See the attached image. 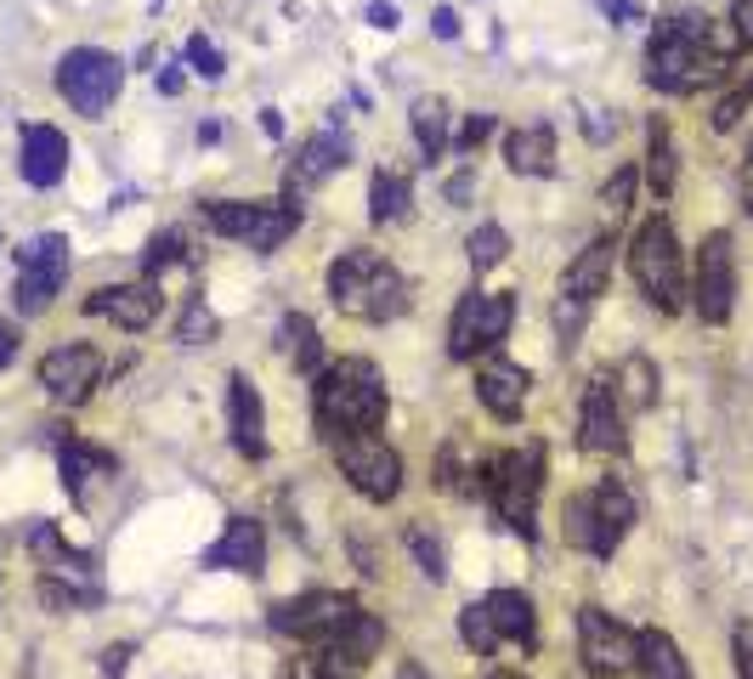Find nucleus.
Returning a JSON list of instances; mask_svg holds the SVG:
<instances>
[{
  "label": "nucleus",
  "mask_w": 753,
  "mask_h": 679,
  "mask_svg": "<svg viewBox=\"0 0 753 679\" xmlns=\"http://www.w3.org/2000/svg\"><path fill=\"white\" fill-rule=\"evenodd\" d=\"M119 85H125V68H119V57L103 51V46H74L69 57L57 62V91H62V102H69L74 114H85V119H103V114L114 108Z\"/></svg>",
  "instance_id": "423d86ee"
},
{
  "label": "nucleus",
  "mask_w": 753,
  "mask_h": 679,
  "mask_svg": "<svg viewBox=\"0 0 753 679\" xmlns=\"http://www.w3.org/2000/svg\"><path fill=\"white\" fill-rule=\"evenodd\" d=\"M335 464H340V475L363 493L369 504H391L403 493V453L391 448L385 436H374V430H357V436H340L335 441Z\"/></svg>",
  "instance_id": "0eeeda50"
},
{
  "label": "nucleus",
  "mask_w": 753,
  "mask_h": 679,
  "mask_svg": "<svg viewBox=\"0 0 753 679\" xmlns=\"http://www.w3.org/2000/svg\"><path fill=\"white\" fill-rule=\"evenodd\" d=\"M312 419L317 436H357V430H380L385 419V373L369 357H346L335 368L312 373Z\"/></svg>",
  "instance_id": "f03ea898"
},
{
  "label": "nucleus",
  "mask_w": 753,
  "mask_h": 679,
  "mask_svg": "<svg viewBox=\"0 0 753 679\" xmlns=\"http://www.w3.org/2000/svg\"><path fill=\"white\" fill-rule=\"evenodd\" d=\"M487 136H494V114H471V119L460 125V136H453V153H460V159H471V153L487 142Z\"/></svg>",
  "instance_id": "49530a36"
},
{
  "label": "nucleus",
  "mask_w": 753,
  "mask_h": 679,
  "mask_svg": "<svg viewBox=\"0 0 753 679\" xmlns=\"http://www.w3.org/2000/svg\"><path fill=\"white\" fill-rule=\"evenodd\" d=\"M617 402H624L629 414H646V407L658 402V362L624 357V368H617Z\"/></svg>",
  "instance_id": "f704fd0d"
},
{
  "label": "nucleus",
  "mask_w": 753,
  "mask_h": 679,
  "mask_svg": "<svg viewBox=\"0 0 753 679\" xmlns=\"http://www.w3.org/2000/svg\"><path fill=\"white\" fill-rule=\"evenodd\" d=\"M476 475H482V459H465V441H442L437 448V464H431V482L442 493H482L476 487Z\"/></svg>",
  "instance_id": "2f4dec72"
},
{
  "label": "nucleus",
  "mask_w": 753,
  "mask_h": 679,
  "mask_svg": "<svg viewBox=\"0 0 753 679\" xmlns=\"http://www.w3.org/2000/svg\"><path fill=\"white\" fill-rule=\"evenodd\" d=\"M635 187H640V170H635V164H617V176L606 182L601 204H606L612 216H629V198H635Z\"/></svg>",
  "instance_id": "37998d69"
},
{
  "label": "nucleus",
  "mask_w": 753,
  "mask_h": 679,
  "mask_svg": "<svg viewBox=\"0 0 753 679\" xmlns=\"http://www.w3.org/2000/svg\"><path fill=\"white\" fill-rule=\"evenodd\" d=\"M731 28L742 34V46H753V0H737L731 7Z\"/></svg>",
  "instance_id": "3c124183"
},
{
  "label": "nucleus",
  "mask_w": 753,
  "mask_h": 679,
  "mask_svg": "<svg viewBox=\"0 0 753 679\" xmlns=\"http://www.w3.org/2000/svg\"><path fill=\"white\" fill-rule=\"evenodd\" d=\"M583 323H589V300H572V295L555 300V340H561V346H572L583 334Z\"/></svg>",
  "instance_id": "79ce46f5"
},
{
  "label": "nucleus",
  "mask_w": 753,
  "mask_h": 679,
  "mask_svg": "<svg viewBox=\"0 0 753 679\" xmlns=\"http://www.w3.org/2000/svg\"><path fill=\"white\" fill-rule=\"evenodd\" d=\"M408 125H414V142H419L425 159H437V153L453 148V136H448V102H442V96H414Z\"/></svg>",
  "instance_id": "c756f323"
},
{
  "label": "nucleus",
  "mask_w": 753,
  "mask_h": 679,
  "mask_svg": "<svg viewBox=\"0 0 753 679\" xmlns=\"http://www.w3.org/2000/svg\"><path fill=\"white\" fill-rule=\"evenodd\" d=\"M583 136H589V142H612V136H617V114H606V108H583Z\"/></svg>",
  "instance_id": "de8ad7c7"
},
{
  "label": "nucleus",
  "mask_w": 753,
  "mask_h": 679,
  "mask_svg": "<svg viewBox=\"0 0 753 679\" xmlns=\"http://www.w3.org/2000/svg\"><path fill=\"white\" fill-rule=\"evenodd\" d=\"M216 312H210V306L205 300H187V312H182V323H176V340H182V346H205V340H216Z\"/></svg>",
  "instance_id": "ea45409f"
},
{
  "label": "nucleus",
  "mask_w": 753,
  "mask_h": 679,
  "mask_svg": "<svg viewBox=\"0 0 753 679\" xmlns=\"http://www.w3.org/2000/svg\"><path fill=\"white\" fill-rule=\"evenodd\" d=\"M515 323V300L510 295H487L471 289L460 306H453V323H448V357L453 362H471L482 352H499V340Z\"/></svg>",
  "instance_id": "6e6552de"
},
{
  "label": "nucleus",
  "mask_w": 753,
  "mask_h": 679,
  "mask_svg": "<svg viewBox=\"0 0 753 679\" xmlns=\"http://www.w3.org/2000/svg\"><path fill=\"white\" fill-rule=\"evenodd\" d=\"M187 80H182V68H165V74H159V91H165V96H176Z\"/></svg>",
  "instance_id": "052dcab7"
},
{
  "label": "nucleus",
  "mask_w": 753,
  "mask_h": 679,
  "mask_svg": "<svg viewBox=\"0 0 753 679\" xmlns=\"http://www.w3.org/2000/svg\"><path fill=\"white\" fill-rule=\"evenodd\" d=\"M329 300L357 323H391L408 312V278L380 250L357 244L329 266Z\"/></svg>",
  "instance_id": "7ed1b4c3"
},
{
  "label": "nucleus",
  "mask_w": 753,
  "mask_h": 679,
  "mask_svg": "<svg viewBox=\"0 0 753 679\" xmlns=\"http://www.w3.org/2000/svg\"><path fill=\"white\" fill-rule=\"evenodd\" d=\"M403 550L419 561V572L425 577H437V584H442V577H448V555H442V538L431 532V527H425V521H408L403 527Z\"/></svg>",
  "instance_id": "c9c22d12"
},
{
  "label": "nucleus",
  "mask_w": 753,
  "mask_h": 679,
  "mask_svg": "<svg viewBox=\"0 0 753 679\" xmlns=\"http://www.w3.org/2000/svg\"><path fill=\"white\" fill-rule=\"evenodd\" d=\"M408 176L403 170H391V164H380L374 170V182H369V221L374 227H391V221H403L408 216Z\"/></svg>",
  "instance_id": "c85d7f7f"
},
{
  "label": "nucleus",
  "mask_w": 753,
  "mask_h": 679,
  "mask_svg": "<svg viewBox=\"0 0 753 679\" xmlns=\"http://www.w3.org/2000/svg\"><path fill=\"white\" fill-rule=\"evenodd\" d=\"M57 464H62V487H69L80 504H85L91 482H103V475H114V470H119V464H114V453L91 448V441H80V436H57Z\"/></svg>",
  "instance_id": "5701e85b"
},
{
  "label": "nucleus",
  "mask_w": 753,
  "mask_h": 679,
  "mask_svg": "<svg viewBox=\"0 0 753 679\" xmlns=\"http://www.w3.org/2000/svg\"><path fill=\"white\" fill-rule=\"evenodd\" d=\"M125 663H130V645H108V652H103V679H119Z\"/></svg>",
  "instance_id": "864d4df0"
},
{
  "label": "nucleus",
  "mask_w": 753,
  "mask_h": 679,
  "mask_svg": "<svg viewBox=\"0 0 753 679\" xmlns=\"http://www.w3.org/2000/svg\"><path fill=\"white\" fill-rule=\"evenodd\" d=\"M737 51H742V34L731 23H714L703 12H680V18L658 23V34H651L646 80L669 96H697L726 74Z\"/></svg>",
  "instance_id": "f257e3e1"
},
{
  "label": "nucleus",
  "mask_w": 753,
  "mask_h": 679,
  "mask_svg": "<svg viewBox=\"0 0 753 679\" xmlns=\"http://www.w3.org/2000/svg\"><path fill=\"white\" fill-rule=\"evenodd\" d=\"M692 306L703 323H731L737 306V244L726 227H714L697 250V272H692Z\"/></svg>",
  "instance_id": "1a4fd4ad"
},
{
  "label": "nucleus",
  "mask_w": 753,
  "mask_h": 679,
  "mask_svg": "<svg viewBox=\"0 0 753 679\" xmlns=\"http://www.w3.org/2000/svg\"><path fill=\"white\" fill-rule=\"evenodd\" d=\"M578 448H583V453H624V448H629L624 402H617V385H612V380H589V385H583Z\"/></svg>",
  "instance_id": "ddd939ff"
},
{
  "label": "nucleus",
  "mask_w": 753,
  "mask_h": 679,
  "mask_svg": "<svg viewBox=\"0 0 753 679\" xmlns=\"http://www.w3.org/2000/svg\"><path fill=\"white\" fill-rule=\"evenodd\" d=\"M612 18H624V23H640V18H646V7H640V0H612Z\"/></svg>",
  "instance_id": "bf43d9fd"
},
{
  "label": "nucleus",
  "mask_w": 753,
  "mask_h": 679,
  "mask_svg": "<svg viewBox=\"0 0 753 679\" xmlns=\"http://www.w3.org/2000/svg\"><path fill=\"white\" fill-rule=\"evenodd\" d=\"M748 102H753V85H737V91H726L714 102V114H708V125L726 136V130H737L742 125V114H748Z\"/></svg>",
  "instance_id": "a19ab883"
},
{
  "label": "nucleus",
  "mask_w": 753,
  "mask_h": 679,
  "mask_svg": "<svg viewBox=\"0 0 753 679\" xmlns=\"http://www.w3.org/2000/svg\"><path fill=\"white\" fill-rule=\"evenodd\" d=\"M346 159H351V142L340 136V125L329 119V125H323L312 142L301 148V159L289 164V193H283V198H301V193H312L317 182H329Z\"/></svg>",
  "instance_id": "a211bd4d"
},
{
  "label": "nucleus",
  "mask_w": 753,
  "mask_h": 679,
  "mask_svg": "<svg viewBox=\"0 0 753 679\" xmlns=\"http://www.w3.org/2000/svg\"><path fill=\"white\" fill-rule=\"evenodd\" d=\"M635 674L640 679H692L674 634H663V629H635Z\"/></svg>",
  "instance_id": "bb28decb"
},
{
  "label": "nucleus",
  "mask_w": 753,
  "mask_h": 679,
  "mask_svg": "<svg viewBox=\"0 0 753 679\" xmlns=\"http://www.w3.org/2000/svg\"><path fill=\"white\" fill-rule=\"evenodd\" d=\"M737 674H742V679H753V623H742V629H737Z\"/></svg>",
  "instance_id": "8fccbe9b"
},
{
  "label": "nucleus",
  "mask_w": 753,
  "mask_h": 679,
  "mask_svg": "<svg viewBox=\"0 0 753 679\" xmlns=\"http://www.w3.org/2000/svg\"><path fill=\"white\" fill-rule=\"evenodd\" d=\"M476 487L499 509V521L515 538L533 543V509H538V493H544V441H528V448H510V453H487Z\"/></svg>",
  "instance_id": "20e7f679"
},
{
  "label": "nucleus",
  "mask_w": 753,
  "mask_h": 679,
  "mask_svg": "<svg viewBox=\"0 0 753 679\" xmlns=\"http://www.w3.org/2000/svg\"><path fill=\"white\" fill-rule=\"evenodd\" d=\"M487 679H515V674H505V668H499V674H487Z\"/></svg>",
  "instance_id": "0e129e2a"
},
{
  "label": "nucleus",
  "mask_w": 753,
  "mask_h": 679,
  "mask_svg": "<svg viewBox=\"0 0 753 679\" xmlns=\"http://www.w3.org/2000/svg\"><path fill=\"white\" fill-rule=\"evenodd\" d=\"M460 634H465V645H471L476 657H494V652H499V629H494V618L482 611V600L460 611Z\"/></svg>",
  "instance_id": "58836bf2"
},
{
  "label": "nucleus",
  "mask_w": 753,
  "mask_h": 679,
  "mask_svg": "<svg viewBox=\"0 0 753 679\" xmlns=\"http://www.w3.org/2000/svg\"><path fill=\"white\" fill-rule=\"evenodd\" d=\"M465 250H471V266H476V272H494V266L510 255V232H505L499 221H482V227L471 232Z\"/></svg>",
  "instance_id": "4c0bfd02"
},
{
  "label": "nucleus",
  "mask_w": 753,
  "mask_h": 679,
  "mask_svg": "<svg viewBox=\"0 0 753 679\" xmlns=\"http://www.w3.org/2000/svg\"><path fill=\"white\" fill-rule=\"evenodd\" d=\"M635 516H640L635 493H629L624 482H617V475H606V482L595 487V555H601V561H606V555H617V543L629 538Z\"/></svg>",
  "instance_id": "4be33fe9"
},
{
  "label": "nucleus",
  "mask_w": 753,
  "mask_h": 679,
  "mask_svg": "<svg viewBox=\"0 0 753 679\" xmlns=\"http://www.w3.org/2000/svg\"><path fill=\"white\" fill-rule=\"evenodd\" d=\"M363 18H369V28H397V23H403V12H397V7H385V0H374Z\"/></svg>",
  "instance_id": "603ef678"
},
{
  "label": "nucleus",
  "mask_w": 753,
  "mask_h": 679,
  "mask_svg": "<svg viewBox=\"0 0 753 679\" xmlns=\"http://www.w3.org/2000/svg\"><path fill=\"white\" fill-rule=\"evenodd\" d=\"M187 62H193V74H199V80H221V74H227L221 46H210L205 34H193V41H187Z\"/></svg>",
  "instance_id": "c03bdc74"
},
{
  "label": "nucleus",
  "mask_w": 753,
  "mask_h": 679,
  "mask_svg": "<svg viewBox=\"0 0 753 679\" xmlns=\"http://www.w3.org/2000/svg\"><path fill=\"white\" fill-rule=\"evenodd\" d=\"M255 221H260V198H216V204H205V227L216 238H239V244H250Z\"/></svg>",
  "instance_id": "473e14b6"
},
{
  "label": "nucleus",
  "mask_w": 753,
  "mask_h": 679,
  "mask_svg": "<svg viewBox=\"0 0 753 679\" xmlns=\"http://www.w3.org/2000/svg\"><path fill=\"white\" fill-rule=\"evenodd\" d=\"M278 340H283V357L301 368V373H323V368H317V362H323V340H317V323H312L306 312H289L283 329H278Z\"/></svg>",
  "instance_id": "72a5a7b5"
},
{
  "label": "nucleus",
  "mask_w": 753,
  "mask_h": 679,
  "mask_svg": "<svg viewBox=\"0 0 753 679\" xmlns=\"http://www.w3.org/2000/svg\"><path fill=\"white\" fill-rule=\"evenodd\" d=\"M431 28L442 34V41H460V12H453V7H437V18H431Z\"/></svg>",
  "instance_id": "6e6d98bb"
},
{
  "label": "nucleus",
  "mask_w": 753,
  "mask_h": 679,
  "mask_svg": "<svg viewBox=\"0 0 753 679\" xmlns=\"http://www.w3.org/2000/svg\"><path fill=\"white\" fill-rule=\"evenodd\" d=\"M289 679H340V674H329V663L312 652V657H294L289 663Z\"/></svg>",
  "instance_id": "09e8293b"
},
{
  "label": "nucleus",
  "mask_w": 753,
  "mask_h": 679,
  "mask_svg": "<svg viewBox=\"0 0 753 679\" xmlns=\"http://www.w3.org/2000/svg\"><path fill=\"white\" fill-rule=\"evenodd\" d=\"M397 679H431V674H425L419 663H403V668H397Z\"/></svg>",
  "instance_id": "e2e57ef3"
},
{
  "label": "nucleus",
  "mask_w": 753,
  "mask_h": 679,
  "mask_svg": "<svg viewBox=\"0 0 753 679\" xmlns=\"http://www.w3.org/2000/svg\"><path fill=\"white\" fill-rule=\"evenodd\" d=\"M505 159L515 176H555V130L549 125H521L505 136Z\"/></svg>",
  "instance_id": "a878e982"
},
{
  "label": "nucleus",
  "mask_w": 753,
  "mask_h": 679,
  "mask_svg": "<svg viewBox=\"0 0 753 679\" xmlns=\"http://www.w3.org/2000/svg\"><path fill=\"white\" fill-rule=\"evenodd\" d=\"M380 645H385V623L374 618V611H357L351 623H340L329 640H317V657L329 663V674L340 679H357L374 657H380Z\"/></svg>",
  "instance_id": "4468645a"
},
{
  "label": "nucleus",
  "mask_w": 753,
  "mask_h": 679,
  "mask_svg": "<svg viewBox=\"0 0 753 679\" xmlns=\"http://www.w3.org/2000/svg\"><path fill=\"white\" fill-rule=\"evenodd\" d=\"M62 278H69V238L62 232H40L18 250V312L40 318L57 300Z\"/></svg>",
  "instance_id": "9d476101"
},
{
  "label": "nucleus",
  "mask_w": 753,
  "mask_h": 679,
  "mask_svg": "<svg viewBox=\"0 0 753 679\" xmlns=\"http://www.w3.org/2000/svg\"><path fill=\"white\" fill-rule=\"evenodd\" d=\"M561 532H567L572 550H589V555H595V493H572V498H567Z\"/></svg>",
  "instance_id": "e433bc0d"
},
{
  "label": "nucleus",
  "mask_w": 753,
  "mask_h": 679,
  "mask_svg": "<svg viewBox=\"0 0 753 679\" xmlns=\"http://www.w3.org/2000/svg\"><path fill=\"white\" fill-rule=\"evenodd\" d=\"M629 272H635L640 295H646L651 306H658L663 318H674L680 306H685V295H692V284H685V255H680V238H674V227H669L663 216L640 221L635 244H629Z\"/></svg>",
  "instance_id": "39448f33"
},
{
  "label": "nucleus",
  "mask_w": 753,
  "mask_h": 679,
  "mask_svg": "<svg viewBox=\"0 0 753 679\" xmlns=\"http://www.w3.org/2000/svg\"><path fill=\"white\" fill-rule=\"evenodd\" d=\"M646 182H651V193H658V198H669L674 182H680L674 136H669V119H663V114H651V125H646Z\"/></svg>",
  "instance_id": "cd10ccee"
},
{
  "label": "nucleus",
  "mask_w": 753,
  "mask_h": 679,
  "mask_svg": "<svg viewBox=\"0 0 753 679\" xmlns=\"http://www.w3.org/2000/svg\"><path fill=\"white\" fill-rule=\"evenodd\" d=\"M96 380H103V357H96V346H57L40 357V385L62 402V407H80Z\"/></svg>",
  "instance_id": "2eb2a0df"
},
{
  "label": "nucleus",
  "mask_w": 753,
  "mask_h": 679,
  "mask_svg": "<svg viewBox=\"0 0 753 679\" xmlns=\"http://www.w3.org/2000/svg\"><path fill=\"white\" fill-rule=\"evenodd\" d=\"M612 238H589V244L572 255V266H567V278H561V295H572V300H589L595 306V295L606 289V278H612Z\"/></svg>",
  "instance_id": "b1692460"
},
{
  "label": "nucleus",
  "mask_w": 753,
  "mask_h": 679,
  "mask_svg": "<svg viewBox=\"0 0 753 679\" xmlns=\"http://www.w3.org/2000/svg\"><path fill=\"white\" fill-rule=\"evenodd\" d=\"M471 193H476V176H471V170H460V176L448 182V204H465Z\"/></svg>",
  "instance_id": "4d7b16f0"
},
{
  "label": "nucleus",
  "mask_w": 753,
  "mask_h": 679,
  "mask_svg": "<svg viewBox=\"0 0 753 679\" xmlns=\"http://www.w3.org/2000/svg\"><path fill=\"white\" fill-rule=\"evenodd\" d=\"M23 182L28 187H57L62 170H69V142H62L57 125H23Z\"/></svg>",
  "instance_id": "412c9836"
},
{
  "label": "nucleus",
  "mask_w": 753,
  "mask_h": 679,
  "mask_svg": "<svg viewBox=\"0 0 753 679\" xmlns=\"http://www.w3.org/2000/svg\"><path fill=\"white\" fill-rule=\"evenodd\" d=\"M85 312L91 318H108V323H119L130 334H142L159 318V284L153 278H142V284H108V289H96L85 300Z\"/></svg>",
  "instance_id": "f3484780"
},
{
  "label": "nucleus",
  "mask_w": 753,
  "mask_h": 679,
  "mask_svg": "<svg viewBox=\"0 0 753 679\" xmlns=\"http://www.w3.org/2000/svg\"><path fill=\"white\" fill-rule=\"evenodd\" d=\"M294 227H301V204H294V198H260V221L250 232V250L255 255H273Z\"/></svg>",
  "instance_id": "7c9ffc66"
},
{
  "label": "nucleus",
  "mask_w": 753,
  "mask_h": 679,
  "mask_svg": "<svg viewBox=\"0 0 753 679\" xmlns=\"http://www.w3.org/2000/svg\"><path fill=\"white\" fill-rule=\"evenodd\" d=\"M737 193H742V210L753 216V142H748V159H742V176H737Z\"/></svg>",
  "instance_id": "5fc2aeb1"
},
{
  "label": "nucleus",
  "mask_w": 753,
  "mask_h": 679,
  "mask_svg": "<svg viewBox=\"0 0 753 679\" xmlns=\"http://www.w3.org/2000/svg\"><path fill=\"white\" fill-rule=\"evenodd\" d=\"M578 657L595 679H624L635 674V629H624L606 606L578 611Z\"/></svg>",
  "instance_id": "9b49d317"
},
{
  "label": "nucleus",
  "mask_w": 753,
  "mask_h": 679,
  "mask_svg": "<svg viewBox=\"0 0 753 679\" xmlns=\"http://www.w3.org/2000/svg\"><path fill=\"white\" fill-rule=\"evenodd\" d=\"M482 611L494 618V629H499V640H515V645H538V611H533V600L521 595V589H494L482 600Z\"/></svg>",
  "instance_id": "393cba45"
},
{
  "label": "nucleus",
  "mask_w": 753,
  "mask_h": 679,
  "mask_svg": "<svg viewBox=\"0 0 753 679\" xmlns=\"http://www.w3.org/2000/svg\"><path fill=\"white\" fill-rule=\"evenodd\" d=\"M12 357H18V329L0 323V368H12Z\"/></svg>",
  "instance_id": "13d9d810"
},
{
  "label": "nucleus",
  "mask_w": 753,
  "mask_h": 679,
  "mask_svg": "<svg viewBox=\"0 0 753 679\" xmlns=\"http://www.w3.org/2000/svg\"><path fill=\"white\" fill-rule=\"evenodd\" d=\"M260 561H267V527L255 516H233L227 532L205 550V566H221V572H260Z\"/></svg>",
  "instance_id": "6ab92c4d"
},
{
  "label": "nucleus",
  "mask_w": 753,
  "mask_h": 679,
  "mask_svg": "<svg viewBox=\"0 0 753 679\" xmlns=\"http://www.w3.org/2000/svg\"><path fill=\"white\" fill-rule=\"evenodd\" d=\"M227 425H233V441H239L244 459H267V407H260V396L244 373L227 380Z\"/></svg>",
  "instance_id": "aec40b11"
},
{
  "label": "nucleus",
  "mask_w": 753,
  "mask_h": 679,
  "mask_svg": "<svg viewBox=\"0 0 753 679\" xmlns=\"http://www.w3.org/2000/svg\"><path fill=\"white\" fill-rule=\"evenodd\" d=\"M176 261H182V232H153V244H148V255H142L148 278H159V272L176 266Z\"/></svg>",
  "instance_id": "a18cd8bd"
},
{
  "label": "nucleus",
  "mask_w": 753,
  "mask_h": 679,
  "mask_svg": "<svg viewBox=\"0 0 753 679\" xmlns=\"http://www.w3.org/2000/svg\"><path fill=\"white\" fill-rule=\"evenodd\" d=\"M471 385H476V402H482L494 419H521V407H528V391H533L528 368L510 362V357H499V352H482Z\"/></svg>",
  "instance_id": "dca6fc26"
},
{
  "label": "nucleus",
  "mask_w": 753,
  "mask_h": 679,
  "mask_svg": "<svg viewBox=\"0 0 753 679\" xmlns=\"http://www.w3.org/2000/svg\"><path fill=\"white\" fill-rule=\"evenodd\" d=\"M357 606L351 595H335V589H312V595H294V600H283V606H273V629L278 634H289V640H306V645H317V640H329L340 623H351L357 618Z\"/></svg>",
  "instance_id": "f8f14e48"
},
{
  "label": "nucleus",
  "mask_w": 753,
  "mask_h": 679,
  "mask_svg": "<svg viewBox=\"0 0 753 679\" xmlns=\"http://www.w3.org/2000/svg\"><path fill=\"white\" fill-rule=\"evenodd\" d=\"M260 125H267V136H283V114H278V108L260 114Z\"/></svg>",
  "instance_id": "680f3d73"
}]
</instances>
